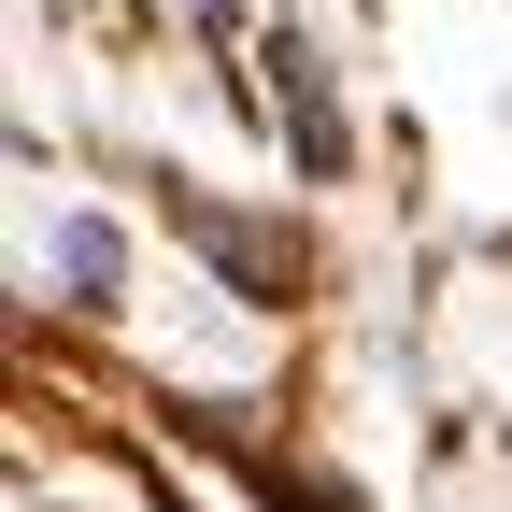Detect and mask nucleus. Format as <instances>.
I'll list each match as a JSON object with an SVG mask.
<instances>
[{"instance_id":"f257e3e1","label":"nucleus","mask_w":512,"mask_h":512,"mask_svg":"<svg viewBox=\"0 0 512 512\" xmlns=\"http://www.w3.org/2000/svg\"><path fill=\"white\" fill-rule=\"evenodd\" d=\"M114 271H128V242H114L100 214H72V228H57V285H72V299H114Z\"/></svg>"}]
</instances>
